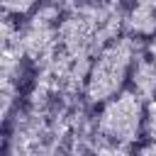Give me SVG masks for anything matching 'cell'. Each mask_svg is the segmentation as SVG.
Masks as SVG:
<instances>
[{
	"label": "cell",
	"mask_w": 156,
	"mask_h": 156,
	"mask_svg": "<svg viewBox=\"0 0 156 156\" xmlns=\"http://www.w3.org/2000/svg\"><path fill=\"white\" fill-rule=\"evenodd\" d=\"M61 5L44 2L39 5L22 24H20V41L22 51L29 63L37 68L44 66L58 51V22H61Z\"/></svg>",
	"instance_id": "obj_4"
},
{
	"label": "cell",
	"mask_w": 156,
	"mask_h": 156,
	"mask_svg": "<svg viewBox=\"0 0 156 156\" xmlns=\"http://www.w3.org/2000/svg\"><path fill=\"white\" fill-rule=\"evenodd\" d=\"M136 156H156V144H154V141L144 144V146L136 151Z\"/></svg>",
	"instance_id": "obj_10"
},
{
	"label": "cell",
	"mask_w": 156,
	"mask_h": 156,
	"mask_svg": "<svg viewBox=\"0 0 156 156\" xmlns=\"http://www.w3.org/2000/svg\"><path fill=\"white\" fill-rule=\"evenodd\" d=\"M129 83H132V90L144 100V102H151L156 100V63L149 58V56H139L134 68H132V76H129Z\"/></svg>",
	"instance_id": "obj_6"
},
{
	"label": "cell",
	"mask_w": 156,
	"mask_h": 156,
	"mask_svg": "<svg viewBox=\"0 0 156 156\" xmlns=\"http://www.w3.org/2000/svg\"><path fill=\"white\" fill-rule=\"evenodd\" d=\"M132 7H146V10H156V0H132Z\"/></svg>",
	"instance_id": "obj_11"
},
{
	"label": "cell",
	"mask_w": 156,
	"mask_h": 156,
	"mask_svg": "<svg viewBox=\"0 0 156 156\" xmlns=\"http://www.w3.org/2000/svg\"><path fill=\"white\" fill-rule=\"evenodd\" d=\"M149 58H151V61L156 63V34H154V37L149 39Z\"/></svg>",
	"instance_id": "obj_12"
},
{
	"label": "cell",
	"mask_w": 156,
	"mask_h": 156,
	"mask_svg": "<svg viewBox=\"0 0 156 156\" xmlns=\"http://www.w3.org/2000/svg\"><path fill=\"white\" fill-rule=\"evenodd\" d=\"M88 156H136V154L127 144H117V141H107V139L95 136L88 149Z\"/></svg>",
	"instance_id": "obj_7"
},
{
	"label": "cell",
	"mask_w": 156,
	"mask_h": 156,
	"mask_svg": "<svg viewBox=\"0 0 156 156\" xmlns=\"http://www.w3.org/2000/svg\"><path fill=\"white\" fill-rule=\"evenodd\" d=\"M0 2L7 17H29L41 5V0H0Z\"/></svg>",
	"instance_id": "obj_8"
},
{
	"label": "cell",
	"mask_w": 156,
	"mask_h": 156,
	"mask_svg": "<svg viewBox=\"0 0 156 156\" xmlns=\"http://www.w3.org/2000/svg\"><path fill=\"white\" fill-rule=\"evenodd\" d=\"M144 107L146 102L134 90H122L100 105L93 119L95 136L127 146L136 144L144 136Z\"/></svg>",
	"instance_id": "obj_3"
},
{
	"label": "cell",
	"mask_w": 156,
	"mask_h": 156,
	"mask_svg": "<svg viewBox=\"0 0 156 156\" xmlns=\"http://www.w3.org/2000/svg\"><path fill=\"white\" fill-rule=\"evenodd\" d=\"M85 129L80 110L63 102H29L10 119L7 156H71L73 139Z\"/></svg>",
	"instance_id": "obj_1"
},
{
	"label": "cell",
	"mask_w": 156,
	"mask_h": 156,
	"mask_svg": "<svg viewBox=\"0 0 156 156\" xmlns=\"http://www.w3.org/2000/svg\"><path fill=\"white\" fill-rule=\"evenodd\" d=\"M139 56H141V44L136 37L127 34V37L112 39L93 58L88 78H85L83 98L90 105H102L110 98L119 95L124 90Z\"/></svg>",
	"instance_id": "obj_2"
},
{
	"label": "cell",
	"mask_w": 156,
	"mask_h": 156,
	"mask_svg": "<svg viewBox=\"0 0 156 156\" xmlns=\"http://www.w3.org/2000/svg\"><path fill=\"white\" fill-rule=\"evenodd\" d=\"M27 56L20 41V22L15 17H2V119L10 122L15 110H20V88L24 78Z\"/></svg>",
	"instance_id": "obj_5"
},
{
	"label": "cell",
	"mask_w": 156,
	"mask_h": 156,
	"mask_svg": "<svg viewBox=\"0 0 156 156\" xmlns=\"http://www.w3.org/2000/svg\"><path fill=\"white\" fill-rule=\"evenodd\" d=\"M144 136L156 144V100L146 102L144 107Z\"/></svg>",
	"instance_id": "obj_9"
}]
</instances>
